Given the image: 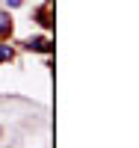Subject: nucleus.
<instances>
[{
	"mask_svg": "<svg viewBox=\"0 0 139 148\" xmlns=\"http://www.w3.org/2000/svg\"><path fill=\"white\" fill-rule=\"evenodd\" d=\"M9 33H12V18H9V12L0 9V39H6Z\"/></svg>",
	"mask_w": 139,
	"mask_h": 148,
	"instance_id": "obj_1",
	"label": "nucleus"
},
{
	"mask_svg": "<svg viewBox=\"0 0 139 148\" xmlns=\"http://www.w3.org/2000/svg\"><path fill=\"white\" fill-rule=\"evenodd\" d=\"M27 51H50V42L47 39H30L27 42Z\"/></svg>",
	"mask_w": 139,
	"mask_h": 148,
	"instance_id": "obj_2",
	"label": "nucleus"
},
{
	"mask_svg": "<svg viewBox=\"0 0 139 148\" xmlns=\"http://www.w3.org/2000/svg\"><path fill=\"white\" fill-rule=\"evenodd\" d=\"M39 24H42V27H50V24H53V21H50V0L39 9Z\"/></svg>",
	"mask_w": 139,
	"mask_h": 148,
	"instance_id": "obj_3",
	"label": "nucleus"
},
{
	"mask_svg": "<svg viewBox=\"0 0 139 148\" xmlns=\"http://www.w3.org/2000/svg\"><path fill=\"white\" fill-rule=\"evenodd\" d=\"M3 59H12V51H6V47H0V62Z\"/></svg>",
	"mask_w": 139,
	"mask_h": 148,
	"instance_id": "obj_4",
	"label": "nucleus"
}]
</instances>
